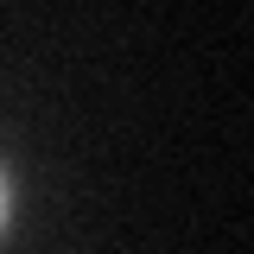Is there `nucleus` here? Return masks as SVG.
Segmentation results:
<instances>
[{
  "instance_id": "1",
  "label": "nucleus",
  "mask_w": 254,
  "mask_h": 254,
  "mask_svg": "<svg viewBox=\"0 0 254 254\" xmlns=\"http://www.w3.org/2000/svg\"><path fill=\"white\" fill-rule=\"evenodd\" d=\"M13 229V178H6V165H0V235Z\"/></svg>"
}]
</instances>
